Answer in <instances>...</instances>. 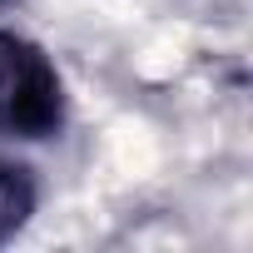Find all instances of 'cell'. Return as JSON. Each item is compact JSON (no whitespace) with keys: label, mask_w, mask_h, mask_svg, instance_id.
<instances>
[{"label":"cell","mask_w":253,"mask_h":253,"mask_svg":"<svg viewBox=\"0 0 253 253\" xmlns=\"http://www.w3.org/2000/svg\"><path fill=\"white\" fill-rule=\"evenodd\" d=\"M30 213H35V179H30V169L0 159V243H5L15 228H25Z\"/></svg>","instance_id":"7a4b0ae2"},{"label":"cell","mask_w":253,"mask_h":253,"mask_svg":"<svg viewBox=\"0 0 253 253\" xmlns=\"http://www.w3.org/2000/svg\"><path fill=\"white\" fill-rule=\"evenodd\" d=\"M60 119L65 84L50 55L15 30H0V139H45Z\"/></svg>","instance_id":"6da1fadb"},{"label":"cell","mask_w":253,"mask_h":253,"mask_svg":"<svg viewBox=\"0 0 253 253\" xmlns=\"http://www.w3.org/2000/svg\"><path fill=\"white\" fill-rule=\"evenodd\" d=\"M0 5H5V0H0Z\"/></svg>","instance_id":"3957f363"}]
</instances>
